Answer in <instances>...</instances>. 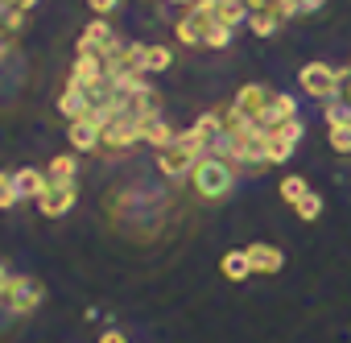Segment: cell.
<instances>
[{"mask_svg": "<svg viewBox=\"0 0 351 343\" xmlns=\"http://www.w3.org/2000/svg\"><path fill=\"white\" fill-rule=\"evenodd\" d=\"M191 187H195L199 199H207V203H223V199L236 191V169H232L228 157H219V153H203V157L195 161V169H191Z\"/></svg>", "mask_w": 351, "mask_h": 343, "instance_id": "cell-1", "label": "cell"}, {"mask_svg": "<svg viewBox=\"0 0 351 343\" xmlns=\"http://www.w3.org/2000/svg\"><path fill=\"white\" fill-rule=\"evenodd\" d=\"M298 83L306 87L310 99H335L339 95V83H343V67H330V62H306L298 71Z\"/></svg>", "mask_w": 351, "mask_h": 343, "instance_id": "cell-2", "label": "cell"}, {"mask_svg": "<svg viewBox=\"0 0 351 343\" xmlns=\"http://www.w3.org/2000/svg\"><path fill=\"white\" fill-rule=\"evenodd\" d=\"M120 46H124V42L116 38V29L108 25V17H95V21L79 34V54H99L104 62H108Z\"/></svg>", "mask_w": 351, "mask_h": 343, "instance_id": "cell-3", "label": "cell"}, {"mask_svg": "<svg viewBox=\"0 0 351 343\" xmlns=\"http://www.w3.org/2000/svg\"><path fill=\"white\" fill-rule=\"evenodd\" d=\"M136 141H145V128H141V120H136L128 108L104 124V145H108L112 153H124V149H132Z\"/></svg>", "mask_w": 351, "mask_h": 343, "instance_id": "cell-4", "label": "cell"}, {"mask_svg": "<svg viewBox=\"0 0 351 343\" xmlns=\"http://www.w3.org/2000/svg\"><path fill=\"white\" fill-rule=\"evenodd\" d=\"M42 281L38 277H13L9 285H5V294H0V302L9 306V314H29L38 302H42Z\"/></svg>", "mask_w": 351, "mask_h": 343, "instance_id": "cell-5", "label": "cell"}, {"mask_svg": "<svg viewBox=\"0 0 351 343\" xmlns=\"http://www.w3.org/2000/svg\"><path fill=\"white\" fill-rule=\"evenodd\" d=\"M269 87L265 83H248V87H240L236 91V99L223 108V116H232V120H261V112H265V104H269Z\"/></svg>", "mask_w": 351, "mask_h": 343, "instance_id": "cell-6", "label": "cell"}, {"mask_svg": "<svg viewBox=\"0 0 351 343\" xmlns=\"http://www.w3.org/2000/svg\"><path fill=\"white\" fill-rule=\"evenodd\" d=\"M322 112H326V124H330V149L351 153V108L343 99H326Z\"/></svg>", "mask_w": 351, "mask_h": 343, "instance_id": "cell-7", "label": "cell"}, {"mask_svg": "<svg viewBox=\"0 0 351 343\" xmlns=\"http://www.w3.org/2000/svg\"><path fill=\"white\" fill-rule=\"evenodd\" d=\"M66 137H71L75 153H95V149H104V124H99V120H91V116L71 120Z\"/></svg>", "mask_w": 351, "mask_h": 343, "instance_id": "cell-8", "label": "cell"}, {"mask_svg": "<svg viewBox=\"0 0 351 343\" xmlns=\"http://www.w3.org/2000/svg\"><path fill=\"white\" fill-rule=\"evenodd\" d=\"M71 207H75V182H50L46 195L38 199V211H42L46 220H62Z\"/></svg>", "mask_w": 351, "mask_h": 343, "instance_id": "cell-9", "label": "cell"}, {"mask_svg": "<svg viewBox=\"0 0 351 343\" xmlns=\"http://www.w3.org/2000/svg\"><path fill=\"white\" fill-rule=\"evenodd\" d=\"M302 120H289V124H281V128H273L269 132V157H273V165H281V161H289V153L298 149V141H302Z\"/></svg>", "mask_w": 351, "mask_h": 343, "instance_id": "cell-10", "label": "cell"}, {"mask_svg": "<svg viewBox=\"0 0 351 343\" xmlns=\"http://www.w3.org/2000/svg\"><path fill=\"white\" fill-rule=\"evenodd\" d=\"M289 120H298V99H289V95H269V104H265V112H261V128L265 132H273V128H281V124H289Z\"/></svg>", "mask_w": 351, "mask_h": 343, "instance_id": "cell-11", "label": "cell"}, {"mask_svg": "<svg viewBox=\"0 0 351 343\" xmlns=\"http://www.w3.org/2000/svg\"><path fill=\"white\" fill-rule=\"evenodd\" d=\"M58 112H62L66 120L91 116V95H87V87H79V83L66 79V87H62V95H58Z\"/></svg>", "mask_w": 351, "mask_h": 343, "instance_id": "cell-12", "label": "cell"}, {"mask_svg": "<svg viewBox=\"0 0 351 343\" xmlns=\"http://www.w3.org/2000/svg\"><path fill=\"white\" fill-rule=\"evenodd\" d=\"M99 79H108V62H104L99 54H79L75 67H71V83L91 87V83H99Z\"/></svg>", "mask_w": 351, "mask_h": 343, "instance_id": "cell-13", "label": "cell"}, {"mask_svg": "<svg viewBox=\"0 0 351 343\" xmlns=\"http://www.w3.org/2000/svg\"><path fill=\"white\" fill-rule=\"evenodd\" d=\"M244 252H248V261H252V273H269V277H273V273L285 265V257H281L277 244H261V240H256V244H248Z\"/></svg>", "mask_w": 351, "mask_h": 343, "instance_id": "cell-14", "label": "cell"}, {"mask_svg": "<svg viewBox=\"0 0 351 343\" xmlns=\"http://www.w3.org/2000/svg\"><path fill=\"white\" fill-rule=\"evenodd\" d=\"M195 161H199V157H191V153H182V149H161V157H157V169H161L165 178H191Z\"/></svg>", "mask_w": 351, "mask_h": 343, "instance_id": "cell-15", "label": "cell"}, {"mask_svg": "<svg viewBox=\"0 0 351 343\" xmlns=\"http://www.w3.org/2000/svg\"><path fill=\"white\" fill-rule=\"evenodd\" d=\"M128 112H132V116H136V120L145 124V120L161 116V95H157V91H153V87L145 83V87H141L136 95H128Z\"/></svg>", "mask_w": 351, "mask_h": 343, "instance_id": "cell-16", "label": "cell"}, {"mask_svg": "<svg viewBox=\"0 0 351 343\" xmlns=\"http://www.w3.org/2000/svg\"><path fill=\"white\" fill-rule=\"evenodd\" d=\"M13 182H17V195H21V199H42V195H46V187H50V178H46V174H38V169H17Z\"/></svg>", "mask_w": 351, "mask_h": 343, "instance_id": "cell-17", "label": "cell"}, {"mask_svg": "<svg viewBox=\"0 0 351 343\" xmlns=\"http://www.w3.org/2000/svg\"><path fill=\"white\" fill-rule=\"evenodd\" d=\"M219 269H223V277H228V281H244V277H252V261H248V252H244V248L223 252Z\"/></svg>", "mask_w": 351, "mask_h": 343, "instance_id": "cell-18", "label": "cell"}, {"mask_svg": "<svg viewBox=\"0 0 351 343\" xmlns=\"http://www.w3.org/2000/svg\"><path fill=\"white\" fill-rule=\"evenodd\" d=\"M141 128H145V145H153L157 153H161V149H169V145H173V137H178V132H173V128H169V124H165L161 116H153V120H145Z\"/></svg>", "mask_w": 351, "mask_h": 343, "instance_id": "cell-19", "label": "cell"}, {"mask_svg": "<svg viewBox=\"0 0 351 343\" xmlns=\"http://www.w3.org/2000/svg\"><path fill=\"white\" fill-rule=\"evenodd\" d=\"M215 17L223 21V25H248V5L244 0H215Z\"/></svg>", "mask_w": 351, "mask_h": 343, "instance_id": "cell-20", "label": "cell"}, {"mask_svg": "<svg viewBox=\"0 0 351 343\" xmlns=\"http://www.w3.org/2000/svg\"><path fill=\"white\" fill-rule=\"evenodd\" d=\"M248 29H252L256 38H273V34L281 29V17H277L273 9H261V13H248Z\"/></svg>", "mask_w": 351, "mask_h": 343, "instance_id": "cell-21", "label": "cell"}, {"mask_svg": "<svg viewBox=\"0 0 351 343\" xmlns=\"http://www.w3.org/2000/svg\"><path fill=\"white\" fill-rule=\"evenodd\" d=\"M173 67V50L169 46H145V75H161Z\"/></svg>", "mask_w": 351, "mask_h": 343, "instance_id": "cell-22", "label": "cell"}, {"mask_svg": "<svg viewBox=\"0 0 351 343\" xmlns=\"http://www.w3.org/2000/svg\"><path fill=\"white\" fill-rule=\"evenodd\" d=\"M46 178H50V182H75V157H71V153H58V157H50V165H46Z\"/></svg>", "mask_w": 351, "mask_h": 343, "instance_id": "cell-23", "label": "cell"}, {"mask_svg": "<svg viewBox=\"0 0 351 343\" xmlns=\"http://www.w3.org/2000/svg\"><path fill=\"white\" fill-rule=\"evenodd\" d=\"M228 42H232V25H223V21L215 17V21L203 29V46H207V50H223Z\"/></svg>", "mask_w": 351, "mask_h": 343, "instance_id": "cell-24", "label": "cell"}, {"mask_svg": "<svg viewBox=\"0 0 351 343\" xmlns=\"http://www.w3.org/2000/svg\"><path fill=\"white\" fill-rule=\"evenodd\" d=\"M293 211H298V220H302V224H314V220L322 215V199H318L314 191H306V195L293 203Z\"/></svg>", "mask_w": 351, "mask_h": 343, "instance_id": "cell-25", "label": "cell"}, {"mask_svg": "<svg viewBox=\"0 0 351 343\" xmlns=\"http://www.w3.org/2000/svg\"><path fill=\"white\" fill-rule=\"evenodd\" d=\"M195 128L207 137V141H215V137H223V112H203L199 120H195Z\"/></svg>", "mask_w": 351, "mask_h": 343, "instance_id": "cell-26", "label": "cell"}, {"mask_svg": "<svg viewBox=\"0 0 351 343\" xmlns=\"http://www.w3.org/2000/svg\"><path fill=\"white\" fill-rule=\"evenodd\" d=\"M302 195H306V182H302L298 174H289V178H281V199H285L289 207H293V203H298Z\"/></svg>", "mask_w": 351, "mask_h": 343, "instance_id": "cell-27", "label": "cell"}, {"mask_svg": "<svg viewBox=\"0 0 351 343\" xmlns=\"http://www.w3.org/2000/svg\"><path fill=\"white\" fill-rule=\"evenodd\" d=\"M17 199H21V195H17V182H13L9 174H0V211H9Z\"/></svg>", "mask_w": 351, "mask_h": 343, "instance_id": "cell-28", "label": "cell"}, {"mask_svg": "<svg viewBox=\"0 0 351 343\" xmlns=\"http://www.w3.org/2000/svg\"><path fill=\"white\" fill-rule=\"evenodd\" d=\"M13 42H17V34L5 25V21H0V62H5L9 58V50H13Z\"/></svg>", "mask_w": 351, "mask_h": 343, "instance_id": "cell-29", "label": "cell"}, {"mask_svg": "<svg viewBox=\"0 0 351 343\" xmlns=\"http://www.w3.org/2000/svg\"><path fill=\"white\" fill-rule=\"evenodd\" d=\"M87 5H91L95 17H112V13L120 9V0H87Z\"/></svg>", "mask_w": 351, "mask_h": 343, "instance_id": "cell-30", "label": "cell"}, {"mask_svg": "<svg viewBox=\"0 0 351 343\" xmlns=\"http://www.w3.org/2000/svg\"><path fill=\"white\" fill-rule=\"evenodd\" d=\"M335 99H343L347 108H351V67H343V83H339V95Z\"/></svg>", "mask_w": 351, "mask_h": 343, "instance_id": "cell-31", "label": "cell"}, {"mask_svg": "<svg viewBox=\"0 0 351 343\" xmlns=\"http://www.w3.org/2000/svg\"><path fill=\"white\" fill-rule=\"evenodd\" d=\"M322 5H326V0H298V13H302V17H310V13H318Z\"/></svg>", "mask_w": 351, "mask_h": 343, "instance_id": "cell-32", "label": "cell"}, {"mask_svg": "<svg viewBox=\"0 0 351 343\" xmlns=\"http://www.w3.org/2000/svg\"><path fill=\"white\" fill-rule=\"evenodd\" d=\"M248 13H261V9H273V0H244Z\"/></svg>", "mask_w": 351, "mask_h": 343, "instance_id": "cell-33", "label": "cell"}, {"mask_svg": "<svg viewBox=\"0 0 351 343\" xmlns=\"http://www.w3.org/2000/svg\"><path fill=\"white\" fill-rule=\"evenodd\" d=\"M99 343H128V339H124L120 331H104V335H99Z\"/></svg>", "mask_w": 351, "mask_h": 343, "instance_id": "cell-34", "label": "cell"}, {"mask_svg": "<svg viewBox=\"0 0 351 343\" xmlns=\"http://www.w3.org/2000/svg\"><path fill=\"white\" fill-rule=\"evenodd\" d=\"M13 277H9V269H5V261H0V294H5V285H9Z\"/></svg>", "mask_w": 351, "mask_h": 343, "instance_id": "cell-35", "label": "cell"}, {"mask_svg": "<svg viewBox=\"0 0 351 343\" xmlns=\"http://www.w3.org/2000/svg\"><path fill=\"white\" fill-rule=\"evenodd\" d=\"M38 0H9V9H34Z\"/></svg>", "mask_w": 351, "mask_h": 343, "instance_id": "cell-36", "label": "cell"}, {"mask_svg": "<svg viewBox=\"0 0 351 343\" xmlns=\"http://www.w3.org/2000/svg\"><path fill=\"white\" fill-rule=\"evenodd\" d=\"M169 5H195V0H169Z\"/></svg>", "mask_w": 351, "mask_h": 343, "instance_id": "cell-37", "label": "cell"}]
</instances>
